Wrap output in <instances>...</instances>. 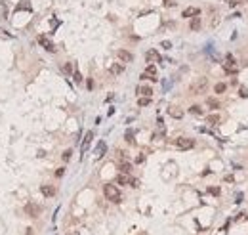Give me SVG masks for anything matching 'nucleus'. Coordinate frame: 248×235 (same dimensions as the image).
<instances>
[{
	"label": "nucleus",
	"mask_w": 248,
	"mask_h": 235,
	"mask_svg": "<svg viewBox=\"0 0 248 235\" xmlns=\"http://www.w3.org/2000/svg\"><path fill=\"white\" fill-rule=\"evenodd\" d=\"M103 193H105L107 201H111V203H120V199H122V195H120V191H118V187L113 185V184H105Z\"/></svg>",
	"instance_id": "f257e3e1"
},
{
	"label": "nucleus",
	"mask_w": 248,
	"mask_h": 235,
	"mask_svg": "<svg viewBox=\"0 0 248 235\" xmlns=\"http://www.w3.org/2000/svg\"><path fill=\"white\" fill-rule=\"evenodd\" d=\"M206 88H208V81H206L204 76H200V78H197V81L189 86V94L200 96V94H204V92H206Z\"/></svg>",
	"instance_id": "f03ea898"
},
{
	"label": "nucleus",
	"mask_w": 248,
	"mask_h": 235,
	"mask_svg": "<svg viewBox=\"0 0 248 235\" xmlns=\"http://www.w3.org/2000/svg\"><path fill=\"white\" fill-rule=\"evenodd\" d=\"M141 81H151V82L159 81V78H156V67H155V63H149L147 65V69L141 73Z\"/></svg>",
	"instance_id": "7ed1b4c3"
},
{
	"label": "nucleus",
	"mask_w": 248,
	"mask_h": 235,
	"mask_svg": "<svg viewBox=\"0 0 248 235\" xmlns=\"http://www.w3.org/2000/svg\"><path fill=\"white\" fill-rule=\"evenodd\" d=\"M117 184L118 185H132V187H138V180H134L130 174H118L117 176Z\"/></svg>",
	"instance_id": "20e7f679"
},
{
	"label": "nucleus",
	"mask_w": 248,
	"mask_h": 235,
	"mask_svg": "<svg viewBox=\"0 0 248 235\" xmlns=\"http://www.w3.org/2000/svg\"><path fill=\"white\" fill-rule=\"evenodd\" d=\"M176 147H177V149H183V151L193 149V147H195V140H189V138H177V140H176Z\"/></svg>",
	"instance_id": "39448f33"
},
{
	"label": "nucleus",
	"mask_w": 248,
	"mask_h": 235,
	"mask_svg": "<svg viewBox=\"0 0 248 235\" xmlns=\"http://www.w3.org/2000/svg\"><path fill=\"white\" fill-rule=\"evenodd\" d=\"M38 44H40V46L44 48V50H46V52H55V46H53V42L48 38V37H44V35H40L38 38Z\"/></svg>",
	"instance_id": "423d86ee"
},
{
	"label": "nucleus",
	"mask_w": 248,
	"mask_h": 235,
	"mask_svg": "<svg viewBox=\"0 0 248 235\" xmlns=\"http://www.w3.org/2000/svg\"><path fill=\"white\" fill-rule=\"evenodd\" d=\"M40 210H42V208H40L38 205H35V203H27V205H25V214L31 216V218H36V216L40 214Z\"/></svg>",
	"instance_id": "0eeeda50"
},
{
	"label": "nucleus",
	"mask_w": 248,
	"mask_h": 235,
	"mask_svg": "<svg viewBox=\"0 0 248 235\" xmlns=\"http://www.w3.org/2000/svg\"><path fill=\"white\" fill-rule=\"evenodd\" d=\"M145 59H147V63H160V61H162L160 54L156 52V50H149V52H145Z\"/></svg>",
	"instance_id": "6e6552de"
},
{
	"label": "nucleus",
	"mask_w": 248,
	"mask_h": 235,
	"mask_svg": "<svg viewBox=\"0 0 248 235\" xmlns=\"http://www.w3.org/2000/svg\"><path fill=\"white\" fill-rule=\"evenodd\" d=\"M117 58H118L122 63H130V61H134V55H132L128 50H118V52H117Z\"/></svg>",
	"instance_id": "1a4fd4ad"
},
{
	"label": "nucleus",
	"mask_w": 248,
	"mask_h": 235,
	"mask_svg": "<svg viewBox=\"0 0 248 235\" xmlns=\"http://www.w3.org/2000/svg\"><path fill=\"white\" fill-rule=\"evenodd\" d=\"M199 14H200V10H199V8H185L183 12H182V17L191 19V17H197Z\"/></svg>",
	"instance_id": "9d476101"
},
{
	"label": "nucleus",
	"mask_w": 248,
	"mask_h": 235,
	"mask_svg": "<svg viewBox=\"0 0 248 235\" xmlns=\"http://www.w3.org/2000/svg\"><path fill=\"white\" fill-rule=\"evenodd\" d=\"M220 122H221V115H218V113H212L206 117V124H210V126H216Z\"/></svg>",
	"instance_id": "9b49d317"
},
{
	"label": "nucleus",
	"mask_w": 248,
	"mask_h": 235,
	"mask_svg": "<svg viewBox=\"0 0 248 235\" xmlns=\"http://www.w3.org/2000/svg\"><path fill=\"white\" fill-rule=\"evenodd\" d=\"M138 94H139V96H145V98H151L153 88L147 86V84H141V86H138Z\"/></svg>",
	"instance_id": "f8f14e48"
},
{
	"label": "nucleus",
	"mask_w": 248,
	"mask_h": 235,
	"mask_svg": "<svg viewBox=\"0 0 248 235\" xmlns=\"http://www.w3.org/2000/svg\"><path fill=\"white\" fill-rule=\"evenodd\" d=\"M40 191H42L44 197H53V195H55V187L46 184V185H40Z\"/></svg>",
	"instance_id": "ddd939ff"
},
{
	"label": "nucleus",
	"mask_w": 248,
	"mask_h": 235,
	"mask_svg": "<svg viewBox=\"0 0 248 235\" xmlns=\"http://www.w3.org/2000/svg\"><path fill=\"white\" fill-rule=\"evenodd\" d=\"M223 71L229 73V75H235L237 71H239V67L235 65V61H229V63H223Z\"/></svg>",
	"instance_id": "4468645a"
},
{
	"label": "nucleus",
	"mask_w": 248,
	"mask_h": 235,
	"mask_svg": "<svg viewBox=\"0 0 248 235\" xmlns=\"http://www.w3.org/2000/svg\"><path fill=\"white\" fill-rule=\"evenodd\" d=\"M92 138H94V132H86V136H84V141H82V147H80V151H82V153H86V149H88L90 141H92Z\"/></svg>",
	"instance_id": "2eb2a0df"
},
{
	"label": "nucleus",
	"mask_w": 248,
	"mask_h": 235,
	"mask_svg": "<svg viewBox=\"0 0 248 235\" xmlns=\"http://www.w3.org/2000/svg\"><path fill=\"white\" fill-rule=\"evenodd\" d=\"M168 113H170V117H174V119H182L183 117V111L179 109V107H174V105L168 109Z\"/></svg>",
	"instance_id": "dca6fc26"
},
{
	"label": "nucleus",
	"mask_w": 248,
	"mask_h": 235,
	"mask_svg": "<svg viewBox=\"0 0 248 235\" xmlns=\"http://www.w3.org/2000/svg\"><path fill=\"white\" fill-rule=\"evenodd\" d=\"M200 23H202V21H200V17H199V15H197V17H191L189 29H191V31H199V29H200Z\"/></svg>",
	"instance_id": "f3484780"
},
{
	"label": "nucleus",
	"mask_w": 248,
	"mask_h": 235,
	"mask_svg": "<svg viewBox=\"0 0 248 235\" xmlns=\"http://www.w3.org/2000/svg\"><path fill=\"white\" fill-rule=\"evenodd\" d=\"M189 113L191 115H197V117H202V115H204V111H202L200 105H191L189 107Z\"/></svg>",
	"instance_id": "a211bd4d"
},
{
	"label": "nucleus",
	"mask_w": 248,
	"mask_h": 235,
	"mask_svg": "<svg viewBox=\"0 0 248 235\" xmlns=\"http://www.w3.org/2000/svg\"><path fill=\"white\" fill-rule=\"evenodd\" d=\"M105 151H107V145H105V141H99L97 149H96V155H97V159H101V157L105 155Z\"/></svg>",
	"instance_id": "6ab92c4d"
},
{
	"label": "nucleus",
	"mask_w": 248,
	"mask_h": 235,
	"mask_svg": "<svg viewBox=\"0 0 248 235\" xmlns=\"http://www.w3.org/2000/svg\"><path fill=\"white\" fill-rule=\"evenodd\" d=\"M111 75H120L122 71H124V65L122 63H115V65H111Z\"/></svg>",
	"instance_id": "aec40b11"
},
{
	"label": "nucleus",
	"mask_w": 248,
	"mask_h": 235,
	"mask_svg": "<svg viewBox=\"0 0 248 235\" xmlns=\"http://www.w3.org/2000/svg\"><path fill=\"white\" fill-rule=\"evenodd\" d=\"M206 105H208L210 109H220V102H218L216 98H208V99H206Z\"/></svg>",
	"instance_id": "412c9836"
},
{
	"label": "nucleus",
	"mask_w": 248,
	"mask_h": 235,
	"mask_svg": "<svg viewBox=\"0 0 248 235\" xmlns=\"http://www.w3.org/2000/svg\"><path fill=\"white\" fill-rule=\"evenodd\" d=\"M225 90H227V84H225V82H218L216 86H214V92H216V94H223Z\"/></svg>",
	"instance_id": "4be33fe9"
},
{
	"label": "nucleus",
	"mask_w": 248,
	"mask_h": 235,
	"mask_svg": "<svg viewBox=\"0 0 248 235\" xmlns=\"http://www.w3.org/2000/svg\"><path fill=\"white\" fill-rule=\"evenodd\" d=\"M118 168H120V172H122V174H130V170H132V164H130V163H120V166H118Z\"/></svg>",
	"instance_id": "5701e85b"
},
{
	"label": "nucleus",
	"mask_w": 248,
	"mask_h": 235,
	"mask_svg": "<svg viewBox=\"0 0 248 235\" xmlns=\"http://www.w3.org/2000/svg\"><path fill=\"white\" fill-rule=\"evenodd\" d=\"M149 103H151V98H145V96H141V98L138 99V105H139V107H147Z\"/></svg>",
	"instance_id": "b1692460"
},
{
	"label": "nucleus",
	"mask_w": 248,
	"mask_h": 235,
	"mask_svg": "<svg viewBox=\"0 0 248 235\" xmlns=\"http://www.w3.org/2000/svg\"><path fill=\"white\" fill-rule=\"evenodd\" d=\"M124 138H126V141H128V143H134V132H132V130H126Z\"/></svg>",
	"instance_id": "393cba45"
},
{
	"label": "nucleus",
	"mask_w": 248,
	"mask_h": 235,
	"mask_svg": "<svg viewBox=\"0 0 248 235\" xmlns=\"http://www.w3.org/2000/svg\"><path fill=\"white\" fill-rule=\"evenodd\" d=\"M63 71H65L67 75H71V73H73V63H63Z\"/></svg>",
	"instance_id": "a878e982"
},
{
	"label": "nucleus",
	"mask_w": 248,
	"mask_h": 235,
	"mask_svg": "<svg viewBox=\"0 0 248 235\" xmlns=\"http://www.w3.org/2000/svg\"><path fill=\"white\" fill-rule=\"evenodd\" d=\"M71 155H73V151H71V149H67V151L61 155V159H63V161H69V159H71Z\"/></svg>",
	"instance_id": "bb28decb"
},
{
	"label": "nucleus",
	"mask_w": 248,
	"mask_h": 235,
	"mask_svg": "<svg viewBox=\"0 0 248 235\" xmlns=\"http://www.w3.org/2000/svg\"><path fill=\"white\" fill-rule=\"evenodd\" d=\"M73 76H75V82H82V75L78 73V71H75V73H73Z\"/></svg>",
	"instance_id": "cd10ccee"
},
{
	"label": "nucleus",
	"mask_w": 248,
	"mask_h": 235,
	"mask_svg": "<svg viewBox=\"0 0 248 235\" xmlns=\"http://www.w3.org/2000/svg\"><path fill=\"white\" fill-rule=\"evenodd\" d=\"M208 191H210L212 195H220V189H218V187H210V189H208Z\"/></svg>",
	"instance_id": "c85d7f7f"
},
{
	"label": "nucleus",
	"mask_w": 248,
	"mask_h": 235,
	"mask_svg": "<svg viewBox=\"0 0 248 235\" xmlns=\"http://www.w3.org/2000/svg\"><path fill=\"white\" fill-rule=\"evenodd\" d=\"M65 174V168H58V170H55V176H58V178H61Z\"/></svg>",
	"instance_id": "c756f323"
},
{
	"label": "nucleus",
	"mask_w": 248,
	"mask_h": 235,
	"mask_svg": "<svg viewBox=\"0 0 248 235\" xmlns=\"http://www.w3.org/2000/svg\"><path fill=\"white\" fill-rule=\"evenodd\" d=\"M160 46H162L164 50H168V48H170V46H172V44H170V42H168V40H164V42L160 44Z\"/></svg>",
	"instance_id": "7c9ffc66"
},
{
	"label": "nucleus",
	"mask_w": 248,
	"mask_h": 235,
	"mask_svg": "<svg viewBox=\"0 0 248 235\" xmlns=\"http://www.w3.org/2000/svg\"><path fill=\"white\" fill-rule=\"evenodd\" d=\"M143 161H145V157H143V155H139L138 159H136V163H143Z\"/></svg>",
	"instance_id": "2f4dec72"
},
{
	"label": "nucleus",
	"mask_w": 248,
	"mask_h": 235,
	"mask_svg": "<svg viewBox=\"0 0 248 235\" xmlns=\"http://www.w3.org/2000/svg\"><path fill=\"white\" fill-rule=\"evenodd\" d=\"M162 2H164V6H172V4H174L172 0H162Z\"/></svg>",
	"instance_id": "473e14b6"
},
{
	"label": "nucleus",
	"mask_w": 248,
	"mask_h": 235,
	"mask_svg": "<svg viewBox=\"0 0 248 235\" xmlns=\"http://www.w3.org/2000/svg\"><path fill=\"white\" fill-rule=\"evenodd\" d=\"M242 2H246V4H248V0H242Z\"/></svg>",
	"instance_id": "72a5a7b5"
}]
</instances>
